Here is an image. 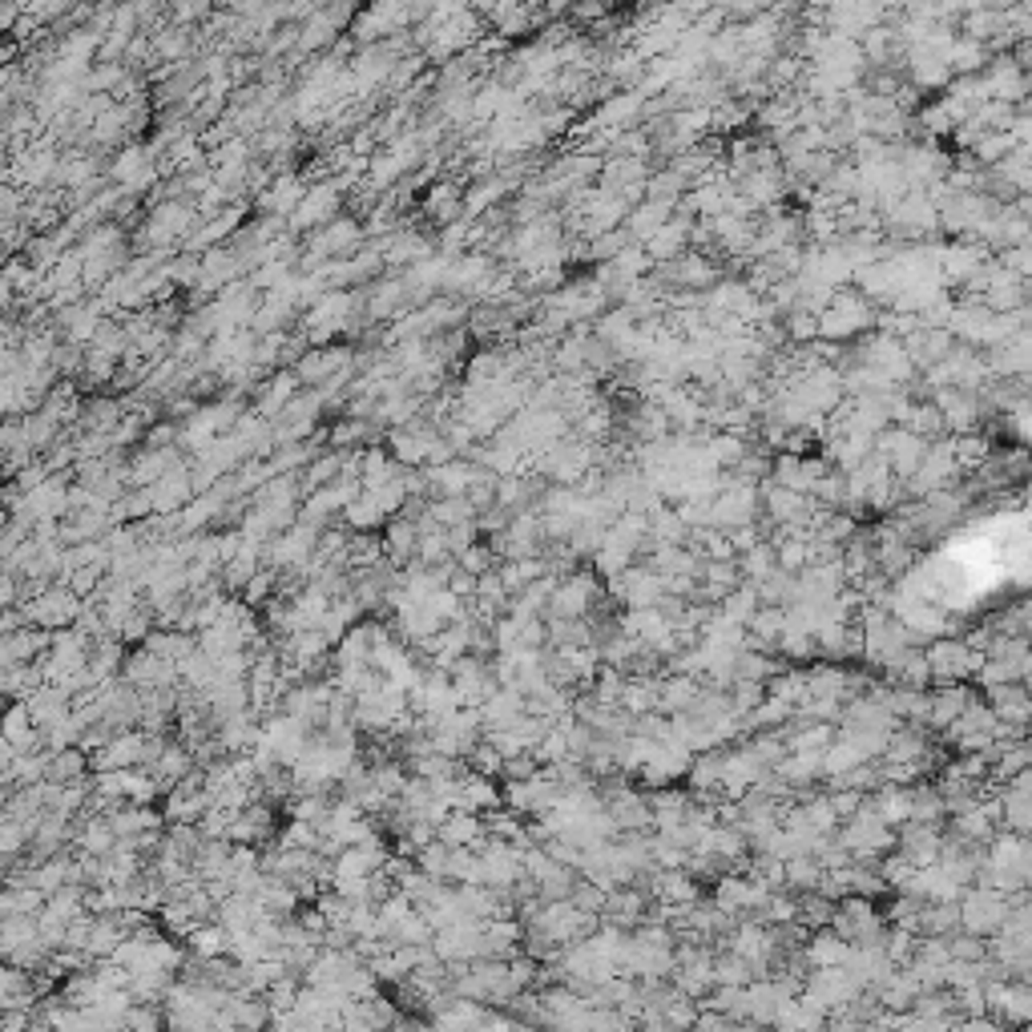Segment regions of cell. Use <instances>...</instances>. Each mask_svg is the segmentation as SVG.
I'll return each instance as SVG.
<instances>
[{"label":"cell","instance_id":"6da1fadb","mask_svg":"<svg viewBox=\"0 0 1032 1032\" xmlns=\"http://www.w3.org/2000/svg\"><path fill=\"white\" fill-rule=\"evenodd\" d=\"M13 174H17L25 186H45L49 178H57V158H53L49 149H29V154L17 158Z\"/></svg>","mask_w":1032,"mask_h":1032},{"label":"cell","instance_id":"7a4b0ae2","mask_svg":"<svg viewBox=\"0 0 1032 1032\" xmlns=\"http://www.w3.org/2000/svg\"><path fill=\"white\" fill-rule=\"evenodd\" d=\"M331 210H335L331 190H311V194L303 198V206L294 210V222H299V226H311V222H323Z\"/></svg>","mask_w":1032,"mask_h":1032},{"label":"cell","instance_id":"3957f363","mask_svg":"<svg viewBox=\"0 0 1032 1032\" xmlns=\"http://www.w3.org/2000/svg\"><path fill=\"white\" fill-rule=\"evenodd\" d=\"M21 210V194L13 186H0V222H9Z\"/></svg>","mask_w":1032,"mask_h":1032}]
</instances>
